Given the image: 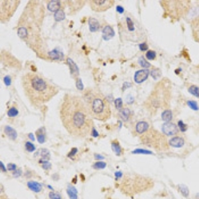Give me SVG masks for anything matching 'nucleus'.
Wrapping results in <instances>:
<instances>
[{
	"label": "nucleus",
	"mask_w": 199,
	"mask_h": 199,
	"mask_svg": "<svg viewBox=\"0 0 199 199\" xmlns=\"http://www.w3.org/2000/svg\"><path fill=\"white\" fill-rule=\"evenodd\" d=\"M17 34L21 39H25V38L27 37L28 35L27 29H25L23 27L19 28L17 31Z\"/></svg>",
	"instance_id": "a878e982"
},
{
	"label": "nucleus",
	"mask_w": 199,
	"mask_h": 199,
	"mask_svg": "<svg viewBox=\"0 0 199 199\" xmlns=\"http://www.w3.org/2000/svg\"><path fill=\"white\" fill-rule=\"evenodd\" d=\"M67 193L71 199H77L78 198L77 194V190H76L74 187H68V188H67Z\"/></svg>",
	"instance_id": "412c9836"
},
{
	"label": "nucleus",
	"mask_w": 199,
	"mask_h": 199,
	"mask_svg": "<svg viewBox=\"0 0 199 199\" xmlns=\"http://www.w3.org/2000/svg\"><path fill=\"white\" fill-rule=\"evenodd\" d=\"M151 75L154 80H157L158 78H161V77L162 76V72L159 68L153 69V71H151Z\"/></svg>",
	"instance_id": "393cba45"
},
{
	"label": "nucleus",
	"mask_w": 199,
	"mask_h": 199,
	"mask_svg": "<svg viewBox=\"0 0 199 199\" xmlns=\"http://www.w3.org/2000/svg\"><path fill=\"white\" fill-rule=\"evenodd\" d=\"M27 186L31 191H33L35 192H39L42 190V185L37 182H35V181L28 182Z\"/></svg>",
	"instance_id": "dca6fc26"
},
{
	"label": "nucleus",
	"mask_w": 199,
	"mask_h": 199,
	"mask_svg": "<svg viewBox=\"0 0 199 199\" xmlns=\"http://www.w3.org/2000/svg\"><path fill=\"white\" fill-rule=\"evenodd\" d=\"M138 62H139V64H140L142 67L143 68H149L151 66V64L149 62H148L147 61H146V60L145 59V58L143 56H141V57L138 60Z\"/></svg>",
	"instance_id": "c85d7f7f"
},
{
	"label": "nucleus",
	"mask_w": 199,
	"mask_h": 199,
	"mask_svg": "<svg viewBox=\"0 0 199 199\" xmlns=\"http://www.w3.org/2000/svg\"><path fill=\"white\" fill-rule=\"evenodd\" d=\"M92 135H94V137H97L98 135V132L96 131V130L95 129H93L92 131Z\"/></svg>",
	"instance_id": "a18cd8bd"
},
{
	"label": "nucleus",
	"mask_w": 199,
	"mask_h": 199,
	"mask_svg": "<svg viewBox=\"0 0 199 199\" xmlns=\"http://www.w3.org/2000/svg\"><path fill=\"white\" fill-rule=\"evenodd\" d=\"M149 71L147 69H142V70L137 71L135 72L134 74V80L135 83L138 84L143 83L148 78Z\"/></svg>",
	"instance_id": "6e6552de"
},
{
	"label": "nucleus",
	"mask_w": 199,
	"mask_h": 199,
	"mask_svg": "<svg viewBox=\"0 0 199 199\" xmlns=\"http://www.w3.org/2000/svg\"><path fill=\"white\" fill-rule=\"evenodd\" d=\"M29 138H31V140H32L33 141H34V140H35V138H34V136H33V135L32 134H30L29 135Z\"/></svg>",
	"instance_id": "de8ad7c7"
},
{
	"label": "nucleus",
	"mask_w": 199,
	"mask_h": 199,
	"mask_svg": "<svg viewBox=\"0 0 199 199\" xmlns=\"http://www.w3.org/2000/svg\"><path fill=\"white\" fill-rule=\"evenodd\" d=\"M130 116V110L128 108H124L121 110L120 116L124 121H127L129 119V117Z\"/></svg>",
	"instance_id": "4be33fe9"
},
{
	"label": "nucleus",
	"mask_w": 199,
	"mask_h": 199,
	"mask_svg": "<svg viewBox=\"0 0 199 199\" xmlns=\"http://www.w3.org/2000/svg\"><path fill=\"white\" fill-rule=\"evenodd\" d=\"M129 100V102H128L129 104H131V103L134 102V98L131 97V96H130V98H127V100Z\"/></svg>",
	"instance_id": "49530a36"
},
{
	"label": "nucleus",
	"mask_w": 199,
	"mask_h": 199,
	"mask_svg": "<svg viewBox=\"0 0 199 199\" xmlns=\"http://www.w3.org/2000/svg\"><path fill=\"white\" fill-rule=\"evenodd\" d=\"M112 147L113 151H114L117 155H120L121 152H122V149H121L120 145H119V142L118 141L115 140L112 142Z\"/></svg>",
	"instance_id": "6ab92c4d"
},
{
	"label": "nucleus",
	"mask_w": 199,
	"mask_h": 199,
	"mask_svg": "<svg viewBox=\"0 0 199 199\" xmlns=\"http://www.w3.org/2000/svg\"><path fill=\"white\" fill-rule=\"evenodd\" d=\"M143 141L145 144L159 150L168 149L165 139L161 134L156 131H151L144 135Z\"/></svg>",
	"instance_id": "39448f33"
},
{
	"label": "nucleus",
	"mask_w": 199,
	"mask_h": 199,
	"mask_svg": "<svg viewBox=\"0 0 199 199\" xmlns=\"http://www.w3.org/2000/svg\"><path fill=\"white\" fill-rule=\"evenodd\" d=\"M15 167H16V166H15V165H14V164H12V163H10V164H9V165H8V169L9 170H15Z\"/></svg>",
	"instance_id": "37998d69"
},
{
	"label": "nucleus",
	"mask_w": 199,
	"mask_h": 199,
	"mask_svg": "<svg viewBox=\"0 0 199 199\" xmlns=\"http://www.w3.org/2000/svg\"><path fill=\"white\" fill-rule=\"evenodd\" d=\"M49 197L50 199H62L61 196L59 193L54 192H50L49 194Z\"/></svg>",
	"instance_id": "4c0bfd02"
},
{
	"label": "nucleus",
	"mask_w": 199,
	"mask_h": 199,
	"mask_svg": "<svg viewBox=\"0 0 199 199\" xmlns=\"http://www.w3.org/2000/svg\"><path fill=\"white\" fill-rule=\"evenodd\" d=\"M88 25H89L90 31L91 32H96L100 28L99 22L95 18H89V20H88Z\"/></svg>",
	"instance_id": "f8f14e48"
},
{
	"label": "nucleus",
	"mask_w": 199,
	"mask_h": 199,
	"mask_svg": "<svg viewBox=\"0 0 199 199\" xmlns=\"http://www.w3.org/2000/svg\"><path fill=\"white\" fill-rule=\"evenodd\" d=\"M60 7H61V3L59 1H50L47 5V8L52 12H56L59 10Z\"/></svg>",
	"instance_id": "f3484780"
},
{
	"label": "nucleus",
	"mask_w": 199,
	"mask_h": 199,
	"mask_svg": "<svg viewBox=\"0 0 199 199\" xmlns=\"http://www.w3.org/2000/svg\"><path fill=\"white\" fill-rule=\"evenodd\" d=\"M83 99L90 116L94 119L106 122L112 115L110 103L99 90L88 88L83 92Z\"/></svg>",
	"instance_id": "7ed1b4c3"
},
{
	"label": "nucleus",
	"mask_w": 199,
	"mask_h": 199,
	"mask_svg": "<svg viewBox=\"0 0 199 199\" xmlns=\"http://www.w3.org/2000/svg\"><path fill=\"white\" fill-rule=\"evenodd\" d=\"M60 118L66 130L75 137H86L94 129L93 118L80 96L65 94L60 108Z\"/></svg>",
	"instance_id": "f257e3e1"
},
{
	"label": "nucleus",
	"mask_w": 199,
	"mask_h": 199,
	"mask_svg": "<svg viewBox=\"0 0 199 199\" xmlns=\"http://www.w3.org/2000/svg\"><path fill=\"white\" fill-rule=\"evenodd\" d=\"M116 10L117 11H118V13H119V14H123V13L124 12V9L123 8L122 6H117L116 7Z\"/></svg>",
	"instance_id": "79ce46f5"
},
{
	"label": "nucleus",
	"mask_w": 199,
	"mask_h": 199,
	"mask_svg": "<svg viewBox=\"0 0 199 199\" xmlns=\"http://www.w3.org/2000/svg\"><path fill=\"white\" fill-rule=\"evenodd\" d=\"M49 56H50V58L53 60H58V59H61V56H62V54L60 52L57 51V50H53V51L50 52L49 53Z\"/></svg>",
	"instance_id": "bb28decb"
},
{
	"label": "nucleus",
	"mask_w": 199,
	"mask_h": 199,
	"mask_svg": "<svg viewBox=\"0 0 199 199\" xmlns=\"http://www.w3.org/2000/svg\"><path fill=\"white\" fill-rule=\"evenodd\" d=\"M151 182H149L147 179L141 177V176H131L127 177L125 182H122L123 187L122 189L127 188L130 185L131 188L129 189L127 192L129 193H137L139 192H141L146 190L147 188L150 187Z\"/></svg>",
	"instance_id": "20e7f679"
},
{
	"label": "nucleus",
	"mask_w": 199,
	"mask_h": 199,
	"mask_svg": "<svg viewBox=\"0 0 199 199\" xmlns=\"http://www.w3.org/2000/svg\"><path fill=\"white\" fill-rule=\"evenodd\" d=\"M65 13L62 10L59 9L55 14V19L56 21H61L63 20H65Z\"/></svg>",
	"instance_id": "b1692460"
},
{
	"label": "nucleus",
	"mask_w": 199,
	"mask_h": 199,
	"mask_svg": "<svg viewBox=\"0 0 199 199\" xmlns=\"http://www.w3.org/2000/svg\"><path fill=\"white\" fill-rule=\"evenodd\" d=\"M192 33L195 39L199 42V18L193 21L192 23Z\"/></svg>",
	"instance_id": "4468645a"
},
{
	"label": "nucleus",
	"mask_w": 199,
	"mask_h": 199,
	"mask_svg": "<svg viewBox=\"0 0 199 199\" xmlns=\"http://www.w3.org/2000/svg\"><path fill=\"white\" fill-rule=\"evenodd\" d=\"M77 87L78 88L79 90H83V84L82 83V80L80 78H77Z\"/></svg>",
	"instance_id": "58836bf2"
},
{
	"label": "nucleus",
	"mask_w": 199,
	"mask_h": 199,
	"mask_svg": "<svg viewBox=\"0 0 199 199\" xmlns=\"http://www.w3.org/2000/svg\"><path fill=\"white\" fill-rule=\"evenodd\" d=\"M139 47H140V49L141 50H142V51H145V50H147L148 49V45H147L146 43H143L140 44V45H139Z\"/></svg>",
	"instance_id": "a19ab883"
},
{
	"label": "nucleus",
	"mask_w": 199,
	"mask_h": 199,
	"mask_svg": "<svg viewBox=\"0 0 199 199\" xmlns=\"http://www.w3.org/2000/svg\"><path fill=\"white\" fill-rule=\"evenodd\" d=\"M179 129L175 124L170 122H165L162 125V131L163 134L170 136V135H174L178 133Z\"/></svg>",
	"instance_id": "0eeeda50"
},
{
	"label": "nucleus",
	"mask_w": 199,
	"mask_h": 199,
	"mask_svg": "<svg viewBox=\"0 0 199 199\" xmlns=\"http://www.w3.org/2000/svg\"><path fill=\"white\" fill-rule=\"evenodd\" d=\"M25 96L34 106L41 107L58 94L59 89L35 72H27L22 77Z\"/></svg>",
	"instance_id": "f03ea898"
},
{
	"label": "nucleus",
	"mask_w": 199,
	"mask_h": 199,
	"mask_svg": "<svg viewBox=\"0 0 199 199\" xmlns=\"http://www.w3.org/2000/svg\"><path fill=\"white\" fill-rule=\"evenodd\" d=\"M4 83L5 84V85L7 86H9V85L11 84V78L9 77V76H6V77H4Z\"/></svg>",
	"instance_id": "ea45409f"
},
{
	"label": "nucleus",
	"mask_w": 199,
	"mask_h": 199,
	"mask_svg": "<svg viewBox=\"0 0 199 199\" xmlns=\"http://www.w3.org/2000/svg\"><path fill=\"white\" fill-rule=\"evenodd\" d=\"M19 113V111L15 108H11L8 110V115L9 117H15L17 116Z\"/></svg>",
	"instance_id": "72a5a7b5"
},
{
	"label": "nucleus",
	"mask_w": 199,
	"mask_h": 199,
	"mask_svg": "<svg viewBox=\"0 0 199 199\" xmlns=\"http://www.w3.org/2000/svg\"><path fill=\"white\" fill-rule=\"evenodd\" d=\"M126 21H127V23H128V27L129 31H134L135 29V27H134V24L133 23L132 20H131L129 17H127L126 18Z\"/></svg>",
	"instance_id": "c9c22d12"
},
{
	"label": "nucleus",
	"mask_w": 199,
	"mask_h": 199,
	"mask_svg": "<svg viewBox=\"0 0 199 199\" xmlns=\"http://www.w3.org/2000/svg\"><path fill=\"white\" fill-rule=\"evenodd\" d=\"M114 103H115V106H116V109L121 110V108H122V106H123V102L120 98L116 99L114 101Z\"/></svg>",
	"instance_id": "e433bc0d"
},
{
	"label": "nucleus",
	"mask_w": 199,
	"mask_h": 199,
	"mask_svg": "<svg viewBox=\"0 0 199 199\" xmlns=\"http://www.w3.org/2000/svg\"><path fill=\"white\" fill-rule=\"evenodd\" d=\"M115 35V32L112 28L107 25L102 30V37L103 39L105 41H108L111 39Z\"/></svg>",
	"instance_id": "1a4fd4ad"
},
{
	"label": "nucleus",
	"mask_w": 199,
	"mask_h": 199,
	"mask_svg": "<svg viewBox=\"0 0 199 199\" xmlns=\"http://www.w3.org/2000/svg\"><path fill=\"white\" fill-rule=\"evenodd\" d=\"M41 156L42 157V160H45L47 161L50 159V153L49 151L47 149H41Z\"/></svg>",
	"instance_id": "7c9ffc66"
},
{
	"label": "nucleus",
	"mask_w": 199,
	"mask_h": 199,
	"mask_svg": "<svg viewBox=\"0 0 199 199\" xmlns=\"http://www.w3.org/2000/svg\"><path fill=\"white\" fill-rule=\"evenodd\" d=\"M4 131L5 133V134L8 135V137L9 139H11V140H15V139L17 138V134L16 131L12 128L9 127V126H5V128L4 129Z\"/></svg>",
	"instance_id": "2eb2a0df"
},
{
	"label": "nucleus",
	"mask_w": 199,
	"mask_h": 199,
	"mask_svg": "<svg viewBox=\"0 0 199 199\" xmlns=\"http://www.w3.org/2000/svg\"><path fill=\"white\" fill-rule=\"evenodd\" d=\"M187 105L189 108L192 109V110H194V111H197V110H199L198 103L196 102V101L188 100L187 102Z\"/></svg>",
	"instance_id": "cd10ccee"
},
{
	"label": "nucleus",
	"mask_w": 199,
	"mask_h": 199,
	"mask_svg": "<svg viewBox=\"0 0 199 199\" xmlns=\"http://www.w3.org/2000/svg\"><path fill=\"white\" fill-rule=\"evenodd\" d=\"M114 1L112 0H92L90 1V5L93 11L96 12L105 11L107 9L111 8Z\"/></svg>",
	"instance_id": "423d86ee"
},
{
	"label": "nucleus",
	"mask_w": 199,
	"mask_h": 199,
	"mask_svg": "<svg viewBox=\"0 0 199 199\" xmlns=\"http://www.w3.org/2000/svg\"><path fill=\"white\" fill-rule=\"evenodd\" d=\"M149 129V124L145 122H140L136 124L135 129L136 131L140 134H142L143 133L146 132Z\"/></svg>",
	"instance_id": "ddd939ff"
},
{
	"label": "nucleus",
	"mask_w": 199,
	"mask_h": 199,
	"mask_svg": "<svg viewBox=\"0 0 199 199\" xmlns=\"http://www.w3.org/2000/svg\"><path fill=\"white\" fill-rule=\"evenodd\" d=\"M178 127L180 129V130L182 132H185L188 129V125L187 124H185L184 122H183L182 120H180L178 122Z\"/></svg>",
	"instance_id": "2f4dec72"
},
{
	"label": "nucleus",
	"mask_w": 199,
	"mask_h": 199,
	"mask_svg": "<svg viewBox=\"0 0 199 199\" xmlns=\"http://www.w3.org/2000/svg\"><path fill=\"white\" fill-rule=\"evenodd\" d=\"M36 135H37V140L40 143H43L45 140V135L43 134L41 129H38L36 131Z\"/></svg>",
	"instance_id": "aec40b11"
},
{
	"label": "nucleus",
	"mask_w": 199,
	"mask_h": 199,
	"mask_svg": "<svg viewBox=\"0 0 199 199\" xmlns=\"http://www.w3.org/2000/svg\"><path fill=\"white\" fill-rule=\"evenodd\" d=\"M106 166V164L105 163L102 162V161H98V162H96L94 164L93 167L94 169H100L105 168Z\"/></svg>",
	"instance_id": "f704fd0d"
},
{
	"label": "nucleus",
	"mask_w": 199,
	"mask_h": 199,
	"mask_svg": "<svg viewBox=\"0 0 199 199\" xmlns=\"http://www.w3.org/2000/svg\"><path fill=\"white\" fill-rule=\"evenodd\" d=\"M131 86V84H129V83H127V82H126V83H125L124 84V88H129Z\"/></svg>",
	"instance_id": "c03bdc74"
},
{
	"label": "nucleus",
	"mask_w": 199,
	"mask_h": 199,
	"mask_svg": "<svg viewBox=\"0 0 199 199\" xmlns=\"http://www.w3.org/2000/svg\"><path fill=\"white\" fill-rule=\"evenodd\" d=\"M25 146L26 150L29 151V152H33V151L35 150V145L32 143H31V142H26Z\"/></svg>",
	"instance_id": "473e14b6"
},
{
	"label": "nucleus",
	"mask_w": 199,
	"mask_h": 199,
	"mask_svg": "<svg viewBox=\"0 0 199 199\" xmlns=\"http://www.w3.org/2000/svg\"><path fill=\"white\" fill-rule=\"evenodd\" d=\"M67 64L69 65V67H70L71 72V74L72 75V77L74 78H77L79 74V71L77 65L75 64V62L72 61V59L69 58H68L67 59Z\"/></svg>",
	"instance_id": "9b49d317"
},
{
	"label": "nucleus",
	"mask_w": 199,
	"mask_h": 199,
	"mask_svg": "<svg viewBox=\"0 0 199 199\" xmlns=\"http://www.w3.org/2000/svg\"><path fill=\"white\" fill-rule=\"evenodd\" d=\"M188 90L189 93L191 94L192 95H193L195 97L199 98V87L194 86V85H192V86L188 88Z\"/></svg>",
	"instance_id": "5701e85b"
},
{
	"label": "nucleus",
	"mask_w": 199,
	"mask_h": 199,
	"mask_svg": "<svg viewBox=\"0 0 199 199\" xmlns=\"http://www.w3.org/2000/svg\"><path fill=\"white\" fill-rule=\"evenodd\" d=\"M156 52L154 50H148L146 53V58L149 60V61H153L156 57Z\"/></svg>",
	"instance_id": "c756f323"
},
{
	"label": "nucleus",
	"mask_w": 199,
	"mask_h": 199,
	"mask_svg": "<svg viewBox=\"0 0 199 199\" xmlns=\"http://www.w3.org/2000/svg\"><path fill=\"white\" fill-rule=\"evenodd\" d=\"M161 118L163 121L165 122H170L173 118V113L171 110H166L164 111L161 114Z\"/></svg>",
	"instance_id": "a211bd4d"
},
{
	"label": "nucleus",
	"mask_w": 199,
	"mask_h": 199,
	"mask_svg": "<svg viewBox=\"0 0 199 199\" xmlns=\"http://www.w3.org/2000/svg\"><path fill=\"white\" fill-rule=\"evenodd\" d=\"M169 145L170 146H172L173 147H176V148H179L182 147L185 144V140L184 139L181 137H174L172 139H170L169 142Z\"/></svg>",
	"instance_id": "9d476101"
}]
</instances>
